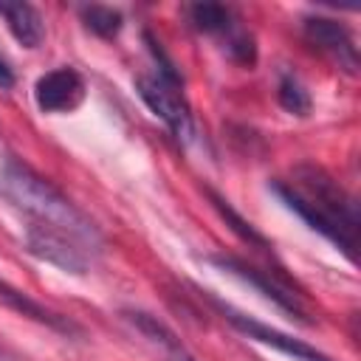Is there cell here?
I'll use <instances>...</instances> for the list:
<instances>
[{"label":"cell","instance_id":"cell-1","mask_svg":"<svg viewBox=\"0 0 361 361\" xmlns=\"http://www.w3.org/2000/svg\"><path fill=\"white\" fill-rule=\"evenodd\" d=\"M0 197L25 220V228H42L68 237L93 259L104 248L99 226L45 175L11 158L0 166Z\"/></svg>","mask_w":361,"mask_h":361},{"label":"cell","instance_id":"cell-2","mask_svg":"<svg viewBox=\"0 0 361 361\" xmlns=\"http://www.w3.org/2000/svg\"><path fill=\"white\" fill-rule=\"evenodd\" d=\"M274 195L296 212L313 231L327 237L347 259L358 248V203L355 197L316 164H299L290 180H274Z\"/></svg>","mask_w":361,"mask_h":361},{"label":"cell","instance_id":"cell-3","mask_svg":"<svg viewBox=\"0 0 361 361\" xmlns=\"http://www.w3.org/2000/svg\"><path fill=\"white\" fill-rule=\"evenodd\" d=\"M135 90L144 99V104L169 127V133L180 144H189L195 138V118L180 93V85H175L158 73H144L135 79Z\"/></svg>","mask_w":361,"mask_h":361},{"label":"cell","instance_id":"cell-4","mask_svg":"<svg viewBox=\"0 0 361 361\" xmlns=\"http://www.w3.org/2000/svg\"><path fill=\"white\" fill-rule=\"evenodd\" d=\"M200 296H203V299H206V302H209V305H212V307H214V310H217L234 330H240L243 336H248V338H254V341H259V344H268V347H274V350L290 355L293 361H330L324 353H319V350L310 347L307 341H299V338H293V336H288V333H282V330H276V327H268V324H262V322L245 316L243 310L226 305V302L217 299L214 293L200 290Z\"/></svg>","mask_w":361,"mask_h":361},{"label":"cell","instance_id":"cell-5","mask_svg":"<svg viewBox=\"0 0 361 361\" xmlns=\"http://www.w3.org/2000/svg\"><path fill=\"white\" fill-rule=\"evenodd\" d=\"M209 259H212L217 268L228 271L231 276H237V279L248 282L251 288H257V290H259L265 299H271L274 305H279L285 313L296 316L299 322H307V319H305V307H302L299 296H296V293H293L288 285H282L276 276H271L268 271H259V268L248 265L245 259H240V257H234V254H212Z\"/></svg>","mask_w":361,"mask_h":361},{"label":"cell","instance_id":"cell-6","mask_svg":"<svg viewBox=\"0 0 361 361\" xmlns=\"http://www.w3.org/2000/svg\"><path fill=\"white\" fill-rule=\"evenodd\" d=\"M305 39L322 51L324 56H330L338 68H344L347 73H355L358 68V48H355V39L350 34V28L333 17H305Z\"/></svg>","mask_w":361,"mask_h":361},{"label":"cell","instance_id":"cell-7","mask_svg":"<svg viewBox=\"0 0 361 361\" xmlns=\"http://www.w3.org/2000/svg\"><path fill=\"white\" fill-rule=\"evenodd\" d=\"M37 107L45 113H68L82 104L85 99V79L76 68L62 65L48 73H42L34 85Z\"/></svg>","mask_w":361,"mask_h":361},{"label":"cell","instance_id":"cell-8","mask_svg":"<svg viewBox=\"0 0 361 361\" xmlns=\"http://www.w3.org/2000/svg\"><path fill=\"white\" fill-rule=\"evenodd\" d=\"M25 245L34 257L68 271V274H85L93 265V257L82 251L76 243H71L62 234L42 231V228H25Z\"/></svg>","mask_w":361,"mask_h":361},{"label":"cell","instance_id":"cell-9","mask_svg":"<svg viewBox=\"0 0 361 361\" xmlns=\"http://www.w3.org/2000/svg\"><path fill=\"white\" fill-rule=\"evenodd\" d=\"M0 302L8 305L11 310H17L20 316H28V319H34V322H39V324H45V327H54V330H59V333H65V336H76V333H79V327H76L68 316H59V313L48 310V307L39 305L37 299H31L25 290H20V288H14V285H8V282H3V279H0Z\"/></svg>","mask_w":361,"mask_h":361},{"label":"cell","instance_id":"cell-10","mask_svg":"<svg viewBox=\"0 0 361 361\" xmlns=\"http://www.w3.org/2000/svg\"><path fill=\"white\" fill-rule=\"evenodd\" d=\"M0 17L6 20L14 39L23 42L25 48H37L42 42L45 25H42L39 11L31 3H0Z\"/></svg>","mask_w":361,"mask_h":361},{"label":"cell","instance_id":"cell-11","mask_svg":"<svg viewBox=\"0 0 361 361\" xmlns=\"http://www.w3.org/2000/svg\"><path fill=\"white\" fill-rule=\"evenodd\" d=\"M186 14H189V23L197 31H203V34H220V37H226L237 25L234 11L228 6H223V3H192L186 8Z\"/></svg>","mask_w":361,"mask_h":361},{"label":"cell","instance_id":"cell-12","mask_svg":"<svg viewBox=\"0 0 361 361\" xmlns=\"http://www.w3.org/2000/svg\"><path fill=\"white\" fill-rule=\"evenodd\" d=\"M206 195H209L212 206L220 212V217H223V220L231 226V231H234L240 240H245L248 245L268 248V240H265V237H262V234H259V231H257V228H254V226H251V223H248V220H245V217H243V214H240V212H237V209H234V206H231L226 197H220L214 189H206Z\"/></svg>","mask_w":361,"mask_h":361},{"label":"cell","instance_id":"cell-13","mask_svg":"<svg viewBox=\"0 0 361 361\" xmlns=\"http://www.w3.org/2000/svg\"><path fill=\"white\" fill-rule=\"evenodd\" d=\"M79 14H82L85 25L99 37H116L124 25L121 11L113 8V6H82Z\"/></svg>","mask_w":361,"mask_h":361},{"label":"cell","instance_id":"cell-14","mask_svg":"<svg viewBox=\"0 0 361 361\" xmlns=\"http://www.w3.org/2000/svg\"><path fill=\"white\" fill-rule=\"evenodd\" d=\"M276 96H279V104L293 113V116H307L310 113V93L305 90V85L293 76V73H282L279 79V87H276Z\"/></svg>","mask_w":361,"mask_h":361},{"label":"cell","instance_id":"cell-15","mask_svg":"<svg viewBox=\"0 0 361 361\" xmlns=\"http://www.w3.org/2000/svg\"><path fill=\"white\" fill-rule=\"evenodd\" d=\"M226 51H228V56H231L234 62H240V65H254V59H257L254 37H251L245 28H240V25H234V28L226 34Z\"/></svg>","mask_w":361,"mask_h":361},{"label":"cell","instance_id":"cell-16","mask_svg":"<svg viewBox=\"0 0 361 361\" xmlns=\"http://www.w3.org/2000/svg\"><path fill=\"white\" fill-rule=\"evenodd\" d=\"M11 85H14V71H11V68H8V62L0 56V87H3V90H8Z\"/></svg>","mask_w":361,"mask_h":361},{"label":"cell","instance_id":"cell-17","mask_svg":"<svg viewBox=\"0 0 361 361\" xmlns=\"http://www.w3.org/2000/svg\"><path fill=\"white\" fill-rule=\"evenodd\" d=\"M0 361H8V358H6V353H3V347H0Z\"/></svg>","mask_w":361,"mask_h":361}]
</instances>
